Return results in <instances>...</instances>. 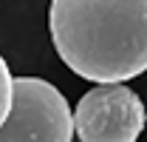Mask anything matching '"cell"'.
<instances>
[{
    "label": "cell",
    "instance_id": "1",
    "mask_svg": "<svg viewBox=\"0 0 147 142\" xmlns=\"http://www.w3.org/2000/svg\"><path fill=\"white\" fill-rule=\"evenodd\" d=\"M51 43L62 63L93 83L147 71V0H51Z\"/></svg>",
    "mask_w": 147,
    "mask_h": 142
},
{
    "label": "cell",
    "instance_id": "2",
    "mask_svg": "<svg viewBox=\"0 0 147 142\" xmlns=\"http://www.w3.org/2000/svg\"><path fill=\"white\" fill-rule=\"evenodd\" d=\"M74 114L57 85L40 77H14L11 108L0 125V142H71Z\"/></svg>",
    "mask_w": 147,
    "mask_h": 142
},
{
    "label": "cell",
    "instance_id": "3",
    "mask_svg": "<svg viewBox=\"0 0 147 142\" xmlns=\"http://www.w3.org/2000/svg\"><path fill=\"white\" fill-rule=\"evenodd\" d=\"M144 122V102L122 83H99L82 94L74 111V131L79 142H136Z\"/></svg>",
    "mask_w": 147,
    "mask_h": 142
},
{
    "label": "cell",
    "instance_id": "4",
    "mask_svg": "<svg viewBox=\"0 0 147 142\" xmlns=\"http://www.w3.org/2000/svg\"><path fill=\"white\" fill-rule=\"evenodd\" d=\"M11 83H14V77L9 71V63L0 54V125L9 117V108H11Z\"/></svg>",
    "mask_w": 147,
    "mask_h": 142
}]
</instances>
